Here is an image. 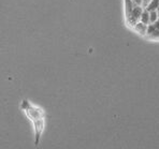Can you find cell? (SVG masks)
Instances as JSON below:
<instances>
[{
  "instance_id": "6da1fadb",
  "label": "cell",
  "mask_w": 159,
  "mask_h": 149,
  "mask_svg": "<svg viewBox=\"0 0 159 149\" xmlns=\"http://www.w3.org/2000/svg\"><path fill=\"white\" fill-rule=\"evenodd\" d=\"M143 11H144V9L142 8V6H138V4H134V7H133V9H132L131 13H130L129 17L127 18L128 24H129L130 26H132V27L134 26V25L140 20V17H141Z\"/></svg>"
},
{
  "instance_id": "7a4b0ae2",
  "label": "cell",
  "mask_w": 159,
  "mask_h": 149,
  "mask_svg": "<svg viewBox=\"0 0 159 149\" xmlns=\"http://www.w3.org/2000/svg\"><path fill=\"white\" fill-rule=\"evenodd\" d=\"M146 36L149 39H154V40H159V20L155 23H152L147 27Z\"/></svg>"
},
{
  "instance_id": "3957f363",
  "label": "cell",
  "mask_w": 159,
  "mask_h": 149,
  "mask_svg": "<svg viewBox=\"0 0 159 149\" xmlns=\"http://www.w3.org/2000/svg\"><path fill=\"white\" fill-rule=\"evenodd\" d=\"M147 27H148V25H145L143 24L142 22H138L137 24L133 26V28H134V30L138 32V33H140L141 36H145L146 32H147Z\"/></svg>"
},
{
  "instance_id": "277c9868",
  "label": "cell",
  "mask_w": 159,
  "mask_h": 149,
  "mask_svg": "<svg viewBox=\"0 0 159 149\" xmlns=\"http://www.w3.org/2000/svg\"><path fill=\"white\" fill-rule=\"evenodd\" d=\"M158 7H159V0H152L145 7V9L148 12H151V11H156L158 9Z\"/></svg>"
},
{
  "instance_id": "5b68a950",
  "label": "cell",
  "mask_w": 159,
  "mask_h": 149,
  "mask_svg": "<svg viewBox=\"0 0 159 149\" xmlns=\"http://www.w3.org/2000/svg\"><path fill=\"white\" fill-rule=\"evenodd\" d=\"M140 22H142L143 24H145V25L151 24V20H149V12L146 10V9H144L143 13H142L141 17H140Z\"/></svg>"
},
{
  "instance_id": "8992f818",
  "label": "cell",
  "mask_w": 159,
  "mask_h": 149,
  "mask_svg": "<svg viewBox=\"0 0 159 149\" xmlns=\"http://www.w3.org/2000/svg\"><path fill=\"white\" fill-rule=\"evenodd\" d=\"M158 20H159V15H158L157 10H156V11H151V12H149V20H151V24H152V23L157 22Z\"/></svg>"
},
{
  "instance_id": "52a82bcc",
  "label": "cell",
  "mask_w": 159,
  "mask_h": 149,
  "mask_svg": "<svg viewBox=\"0 0 159 149\" xmlns=\"http://www.w3.org/2000/svg\"><path fill=\"white\" fill-rule=\"evenodd\" d=\"M133 2H134L135 4H138V6H142L143 4V0H132Z\"/></svg>"
},
{
  "instance_id": "ba28073f",
  "label": "cell",
  "mask_w": 159,
  "mask_h": 149,
  "mask_svg": "<svg viewBox=\"0 0 159 149\" xmlns=\"http://www.w3.org/2000/svg\"><path fill=\"white\" fill-rule=\"evenodd\" d=\"M151 1H152V0H143V6H144V7H146L147 4H148Z\"/></svg>"
},
{
  "instance_id": "9c48e42d",
  "label": "cell",
  "mask_w": 159,
  "mask_h": 149,
  "mask_svg": "<svg viewBox=\"0 0 159 149\" xmlns=\"http://www.w3.org/2000/svg\"><path fill=\"white\" fill-rule=\"evenodd\" d=\"M157 12H158V15H159V7H158V9H157Z\"/></svg>"
}]
</instances>
